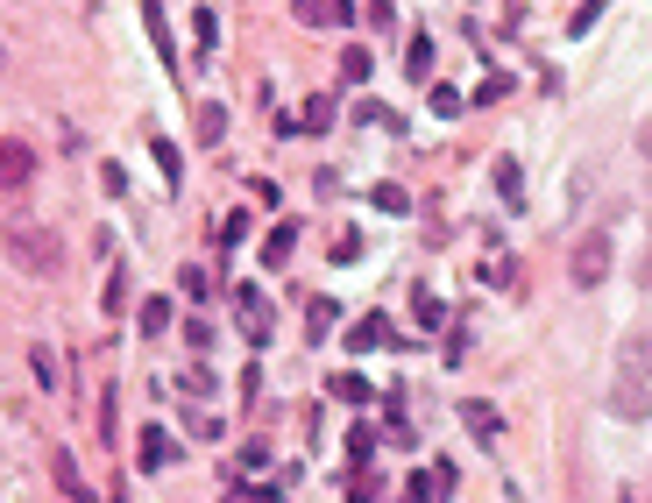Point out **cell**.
I'll return each mask as SVG.
<instances>
[{
  "label": "cell",
  "instance_id": "cell-14",
  "mask_svg": "<svg viewBox=\"0 0 652 503\" xmlns=\"http://www.w3.org/2000/svg\"><path fill=\"white\" fill-rule=\"evenodd\" d=\"M192 36H199V57H213V50H220V15L199 8V15H192Z\"/></svg>",
  "mask_w": 652,
  "mask_h": 503
},
{
  "label": "cell",
  "instance_id": "cell-23",
  "mask_svg": "<svg viewBox=\"0 0 652 503\" xmlns=\"http://www.w3.org/2000/svg\"><path fill=\"white\" fill-rule=\"evenodd\" d=\"M369 454H376V426H355V433H348V461H355V468H362V461H369Z\"/></svg>",
  "mask_w": 652,
  "mask_h": 503
},
{
  "label": "cell",
  "instance_id": "cell-9",
  "mask_svg": "<svg viewBox=\"0 0 652 503\" xmlns=\"http://www.w3.org/2000/svg\"><path fill=\"white\" fill-rule=\"evenodd\" d=\"M50 475H57V489H64L71 503H93V489H86V482H78V468H71V454H64V447L50 454Z\"/></svg>",
  "mask_w": 652,
  "mask_h": 503
},
{
  "label": "cell",
  "instance_id": "cell-3",
  "mask_svg": "<svg viewBox=\"0 0 652 503\" xmlns=\"http://www.w3.org/2000/svg\"><path fill=\"white\" fill-rule=\"evenodd\" d=\"M567 277H575V291H596V284L610 277V234H603V227L575 241V256H567Z\"/></svg>",
  "mask_w": 652,
  "mask_h": 503
},
{
  "label": "cell",
  "instance_id": "cell-25",
  "mask_svg": "<svg viewBox=\"0 0 652 503\" xmlns=\"http://www.w3.org/2000/svg\"><path fill=\"white\" fill-rule=\"evenodd\" d=\"M369 199H376V213H404V206H412V199H404V185H376Z\"/></svg>",
  "mask_w": 652,
  "mask_h": 503
},
{
  "label": "cell",
  "instance_id": "cell-31",
  "mask_svg": "<svg viewBox=\"0 0 652 503\" xmlns=\"http://www.w3.org/2000/svg\"><path fill=\"white\" fill-rule=\"evenodd\" d=\"M178 277H185V298H213V277H206V270H178Z\"/></svg>",
  "mask_w": 652,
  "mask_h": 503
},
{
  "label": "cell",
  "instance_id": "cell-18",
  "mask_svg": "<svg viewBox=\"0 0 652 503\" xmlns=\"http://www.w3.org/2000/svg\"><path fill=\"white\" fill-rule=\"evenodd\" d=\"M334 319H341V305H334V298H312V305H305V326H312V341H319V333L334 326Z\"/></svg>",
  "mask_w": 652,
  "mask_h": 503
},
{
  "label": "cell",
  "instance_id": "cell-28",
  "mask_svg": "<svg viewBox=\"0 0 652 503\" xmlns=\"http://www.w3.org/2000/svg\"><path fill=\"white\" fill-rule=\"evenodd\" d=\"M156 171H163V185H178V149L156 135Z\"/></svg>",
  "mask_w": 652,
  "mask_h": 503
},
{
  "label": "cell",
  "instance_id": "cell-32",
  "mask_svg": "<svg viewBox=\"0 0 652 503\" xmlns=\"http://www.w3.org/2000/svg\"><path fill=\"white\" fill-rule=\"evenodd\" d=\"M241 503H284V496H277V489H256V496H241Z\"/></svg>",
  "mask_w": 652,
  "mask_h": 503
},
{
  "label": "cell",
  "instance_id": "cell-21",
  "mask_svg": "<svg viewBox=\"0 0 652 503\" xmlns=\"http://www.w3.org/2000/svg\"><path fill=\"white\" fill-rule=\"evenodd\" d=\"M596 22H603V0H582V8H575V15H567V36H589Z\"/></svg>",
  "mask_w": 652,
  "mask_h": 503
},
{
  "label": "cell",
  "instance_id": "cell-27",
  "mask_svg": "<svg viewBox=\"0 0 652 503\" xmlns=\"http://www.w3.org/2000/svg\"><path fill=\"white\" fill-rule=\"evenodd\" d=\"M213 234H220V248H234V241H241V234H249V213H227V220H220V227H213Z\"/></svg>",
  "mask_w": 652,
  "mask_h": 503
},
{
  "label": "cell",
  "instance_id": "cell-11",
  "mask_svg": "<svg viewBox=\"0 0 652 503\" xmlns=\"http://www.w3.org/2000/svg\"><path fill=\"white\" fill-rule=\"evenodd\" d=\"M383 341H390V319H383V312L355 319V333H348V348H362V355H369V348H383Z\"/></svg>",
  "mask_w": 652,
  "mask_h": 503
},
{
  "label": "cell",
  "instance_id": "cell-1",
  "mask_svg": "<svg viewBox=\"0 0 652 503\" xmlns=\"http://www.w3.org/2000/svg\"><path fill=\"white\" fill-rule=\"evenodd\" d=\"M610 411L617 418H645L652 411V333H624L617 376H610Z\"/></svg>",
  "mask_w": 652,
  "mask_h": 503
},
{
  "label": "cell",
  "instance_id": "cell-16",
  "mask_svg": "<svg viewBox=\"0 0 652 503\" xmlns=\"http://www.w3.org/2000/svg\"><path fill=\"white\" fill-rule=\"evenodd\" d=\"M326 390H334L341 404H369V383H362L355 369H341V376H334V383H326Z\"/></svg>",
  "mask_w": 652,
  "mask_h": 503
},
{
  "label": "cell",
  "instance_id": "cell-10",
  "mask_svg": "<svg viewBox=\"0 0 652 503\" xmlns=\"http://www.w3.org/2000/svg\"><path fill=\"white\" fill-rule=\"evenodd\" d=\"M447 489H454V468H426V475H412V489H404V496L433 503V496H447Z\"/></svg>",
  "mask_w": 652,
  "mask_h": 503
},
{
  "label": "cell",
  "instance_id": "cell-20",
  "mask_svg": "<svg viewBox=\"0 0 652 503\" xmlns=\"http://www.w3.org/2000/svg\"><path fill=\"white\" fill-rule=\"evenodd\" d=\"M369 71H376V57H369V50H341V78H348V86H362Z\"/></svg>",
  "mask_w": 652,
  "mask_h": 503
},
{
  "label": "cell",
  "instance_id": "cell-4",
  "mask_svg": "<svg viewBox=\"0 0 652 503\" xmlns=\"http://www.w3.org/2000/svg\"><path fill=\"white\" fill-rule=\"evenodd\" d=\"M234 312H241V326H249V341L263 348V341H270V298H263L256 284H241V291H234Z\"/></svg>",
  "mask_w": 652,
  "mask_h": 503
},
{
  "label": "cell",
  "instance_id": "cell-26",
  "mask_svg": "<svg viewBox=\"0 0 652 503\" xmlns=\"http://www.w3.org/2000/svg\"><path fill=\"white\" fill-rule=\"evenodd\" d=\"M461 107H468V100H461V93H454V86H433V114H440V121H454V114H461Z\"/></svg>",
  "mask_w": 652,
  "mask_h": 503
},
{
  "label": "cell",
  "instance_id": "cell-24",
  "mask_svg": "<svg viewBox=\"0 0 652 503\" xmlns=\"http://www.w3.org/2000/svg\"><path fill=\"white\" fill-rule=\"evenodd\" d=\"M326 121H334V100H305V114H298V128H312V135H319Z\"/></svg>",
  "mask_w": 652,
  "mask_h": 503
},
{
  "label": "cell",
  "instance_id": "cell-33",
  "mask_svg": "<svg viewBox=\"0 0 652 503\" xmlns=\"http://www.w3.org/2000/svg\"><path fill=\"white\" fill-rule=\"evenodd\" d=\"M638 149H645V163H652V121H645V128H638Z\"/></svg>",
  "mask_w": 652,
  "mask_h": 503
},
{
  "label": "cell",
  "instance_id": "cell-15",
  "mask_svg": "<svg viewBox=\"0 0 652 503\" xmlns=\"http://www.w3.org/2000/svg\"><path fill=\"white\" fill-rule=\"evenodd\" d=\"M404 71H412V78H433V36H412V50H404Z\"/></svg>",
  "mask_w": 652,
  "mask_h": 503
},
{
  "label": "cell",
  "instance_id": "cell-22",
  "mask_svg": "<svg viewBox=\"0 0 652 503\" xmlns=\"http://www.w3.org/2000/svg\"><path fill=\"white\" fill-rule=\"evenodd\" d=\"M291 8H298V22H312V29L334 22V0H291Z\"/></svg>",
  "mask_w": 652,
  "mask_h": 503
},
{
  "label": "cell",
  "instance_id": "cell-29",
  "mask_svg": "<svg viewBox=\"0 0 652 503\" xmlns=\"http://www.w3.org/2000/svg\"><path fill=\"white\" fill-rule=\"evenodd\" d=\"M511 93V78H482V86H475V107H497Z\"/></svg>",
  "mask_w": 652,
  "mask_h": 503
},
{
  "label": "cell",
  "instance_id": "cell-2",
  "mask_svg": "<svg viewBox=\"0 0 652 503\" xmlns=\"http://www.w3.org/2000/svg\"><path fill=\"white\" fill-rule=\"evenodd\" d=\"M0 248L29 270V277H50L57 263H64V248H57V234H43V227H29V220H8L0 227Z\"/></svg>",
  "mask_w": 652,
  "mask_h": 503
},
{
  "label": "cell",
  "instance_id": "cell-6",
  "mask_svg": "<svg viewBox=\"0 0 652 503\" xmlns=\"http://www.w3.org/2000/svg\"><path fill=\"white\" fill-rule=\"evenodd\" d=\"M29 178H36V149L8 135V142H0V185L15 192V185H29Z\"/></svg>",
  "mask_w": 652,
  "mask_h": 503
},
{
  "label": "cell",
  "instance_id": "cell-34",
  "mask_svg": "<svg viewBox=\"0 0 652 503\" xmlns=\"http://www.w3.org/2000/svg\"><path fill=\"white\" fill-rule=\"evenodd\" d=\"M617 503H638V496H617Z\"/></svg>",
  "mask_w": 652,
  "mask_h": 503
},
{
  "label": "cell",
  "instance_id": "cell-19",
  "mask_svg": "<svg viewBox=\"0 0 652 503\" xmlns=\"http://www.w3.org/2000/svg\"><path fill=\"white\" fill-rule=\"evenodd\" d=\"M497 192H504V199H518V192H525V171H518V156H497Z\"/></svg>",
  "mask_w": 652,
  "mask_h": 503
},
{
  "label": "cell",
  "instance_id": "cell-8",
  "mask_svg": "<svg viewBox=\"0 0 652 503\" xmlns=\"http://www.w3.org/2000/svg\"><path fill=\"white\" fill-rule=\"evenodd\" d=\"M135 326L149 333V341H163V333H171V298H142V305H135Z\"/></svg>",
  "mask_w": 652,
  "mask_h": 503
},
{
  "label": "cell",
  "instance_id": "cell-5",
  "mask_svg": "<svg viewBox=\"0 0 652 503\" xmlns=\"http://www.w3.org/2000/svg\"><path fill=\"white\" fill-rule=\"evenodd\" d=\"M135 447H142V454H135V461H142V475H163V468L178 461V440L163 433V426H142V440H135Z\"/></svg>",
  "mask_w": 652,
  "mask_h": 503
},
{
  "label": "cell",
  "instance_id": "cell-30",
  "mask_svg": "<svg viewBox=\"0 0 652 503\" xmlns=\"http://www.w3.org/2000/svg\"><path fill=\"white\" fill-rule=\"evenodd\" d=\"M412 312H419V326H426V333L440 326V298H433V291H419V298H412Z\"/></svg>",
  "mask_w": 652,
  "mask_h": 503
},
{
  "label": "cell",
  "instance_id": "cell-17",
  "mask_svg": "<svg viewBox=\"0 0 652 503\" xmlns=\"http://www.w3.org/2000/svg\"><path fill=\"white\" fill-rule=\"evenodd\" d=\"M100 305H107V319H114V312H128V270H107V291H100Z\"/></svg>",
  "mask_w": 652,
  "mask_h": 503
},
{
  "label": "cell",
  "instance_id": "cell-12",
  "mask_svg": "<svg viewBox=\"0 0 652 503\" xmlns=\"http://www.w3.org/2000/svg\"><path fill=\"white\" fill-rule=\"evenodd\" d=\"M291 248H298V227H270V234H263V263L284 270V263H291Z\"/></svg>",
  "mask_w": 652,
  "mask_h": 503
},
{
  "label": "cell",
  "instance_id": "cell-7",
  "mask_svg": "<svg viewBox=\"0 0 652 503\" xmlns=\"http://www.w3.org/2000/svg\"><path fill=\"white\" fill-rule=\"evenodd\" d=\"M461 426H468L475 440H497V433H504V411L489 404V397H461Z\"/></svg>",
  "mask_w": 652,
  "mask_h": 503
},
{
  "label": "cell",
  "instance_id": "cell-13",
  "mask_svg": "<svg viewBox=\"0 0 652 503\" xmlns=\"http://www.w3.org/2000/svg\"><path fill=\"white\" fill-rule=\"evenodd\" d=\"M220 135H227V107H220V100H206V107H199V142H206V149H220Z\"/></svg>",
  "mask_w": 652,
  "mask_h": 503
}]
</instances>
